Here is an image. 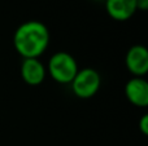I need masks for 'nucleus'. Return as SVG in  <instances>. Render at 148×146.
I'll return each instance as SVG.
<instances>
[{
  "label": "nucleus",
  "mask_w": 148,
  "mask_h": 146,
  "mask_svg": "<svg viewBox=\"0 0 148 146\" xmlns=\"http://www.w3.org/2000/svg\"><path fill=\"white\" fill-rule=\"evenodd\" d=\"M136 4V10H147L148 9V0H135Z\"/></svg>",
  "instance_id": "9"
},
{
  "label": "nucleus",
  "mask_w": 148,
  "mask_h": 146,
  "mask_svg": "<svg viewBox=\"0 0 148 146\" xmlns=\"http://www.w3.org/2000/svg\"><path fill=\"white\" fill-rule=\"evenodd\" d=\"M13 44L23 58H38L49 44V31L39 21H27L16 30Z\"/></svg>",
  "instance_id": "1"
},
{
  "label": "nucleus",
  "mask_w": 148,
  "mask_h": 146,
  "mask_svg": "<svg viewBox=\"0 0 148 146\" xmlns=\"http://www.w3.org/2000/svg\"><path fill=\"white\" fill-rule=\"evenodd\" d=\"M126 67L138 78H143L148 71V51L143 45H134L126 54Z\"/></svg>",
  "instance_id": "4"
},
{
  "label": "nucleus",
  "mask_w": 148,
  "mask_h": 146,
  "mask_svg": "<svg viewBox=\"0 0 148 146\" xmlns=\"http://www.w3.org/2000/svg\"><path fill=\"white\" fill-rule=\"evenodd\" d=\"M72 89L75 96L81 98H90L97 93L101 84L100 75L94 69L78 70L77 75L72 80Z\"/></svg>",
  "instance_id": "3"
},
{
  "label": "nucleus",
  "mask_w": 148,
  "mask_h": 146,
  "mask_svg": "<svg viewBox=\"0 0 148 146\" xmlns=\"http://www.w3.org/2000/svg\"><path fill=\"white\" fill-rule=\"evenodd\" d=\"M99 1H101V0H99ZM104 1H105V0H104Z\"/></svg>",
  "instance_id": "10"
},
{
  "label": "nucleus",
  "mask_w": 148,
  "mask_h": 146,
  "mask_svg": "<svg viewBox=\"0 0 148 146\" xmlns=\"http://www.w3.org/2000/svg\"><path fill=\"white\" fill-rule=\"evenodd\" d=\"M105 8L116 21H127L136 12L135 0H105Z\"/></svg>",
  "instance_id": "7"
},
{
  "label": "nucleus",
  "mask_w": 148,
  "mask_h": 146,
  "mask_svg": "<svg viewBox=\"0 0 148 146\" xmlns=\"http://www.w3.org/2000/svg\"><path fill=\"white\" fill-rule=\"evenodd\" d=\"M126 98L138 107L148 106V83L144 78L134 76L125 85Z\"/></svg>",
  "instance_id": "5"
},
{
  "label": "nucleus",
  "mask_w": 148,
  "mask_h": 146,
  "mask_svg": "<svg viewBox=\"0 0 148 146\" xmlns=\"http://www.w3.org/2000/svg\"><path fill=\"white\" fill-rule=\"evenodd\" d=\"M139 128H140V132L144 135V136H147L148 135V115H143L140 118V120H139Z\"/></svg>",
  "instance_id": "8"
},
{
  "label": "nucleus",
  "mask_w": 148,
  "mask_h": 146,
  "mask_svg": "<svg viewBox=\"0 0 148 146\" xmlns=\"http://www.w3.org/2000/svg\"><path fill=\"white\" fill-rule=\"evenodd\" d=\"M47 70L38 58H25L21 65V76L29 85H39L46 78Z\"/></svg>",
  "instance_id": "6"
},
{
  "label": "nucleus",
  "mask_w": 148,
  "mask_h": 146,
  "mask_svg": "<svg viewBox=\"0 0 148 146\" xmlns=\"http://www.w3.org/2000/svg\"><path fill=\"white\" fill-rule=\"evenodd\" d=\"M47 71L53 80L61 84L72 83L78 72L75 58L66 52H57L49 58Z\"/></svg>",
  "instance_id": "2"
}]
</instances>
